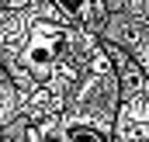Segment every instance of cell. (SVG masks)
Returning <instances> with one entry per match:
<instances>
[{
	"label": "cell",
	"instance_id": "obj_1",
	"mask_svg": "<svg viewBox=\"0 0 149 142\" xmlns=\"http://www.w3.org/2000/svg\"><path fill=\"white\" fill-rule=\"evenodd\" d=\"M59 135L63 142H111V135L101 128V125H90V121H59Z\"/></svg>",
	"mask_w": 149,
	"mask_h": 142
},
{
	"label": "cell",
	"instance_id": "obj_2",
	"mask_svg": "<svg viewBox=\"0 0 149 142\" xmlns=\"http://www.w3.org/2000/svg\"><path fill=\"white\" fill-rule=\"evenodd\" d=\"M21 59H24V66H28L31 73H38V76H45V73H52V66H56V49L35 38V42H28V45H24Z\"/></svg>",
	"mask_w": 149,
	"mask_h": 142
}]
</instances>
